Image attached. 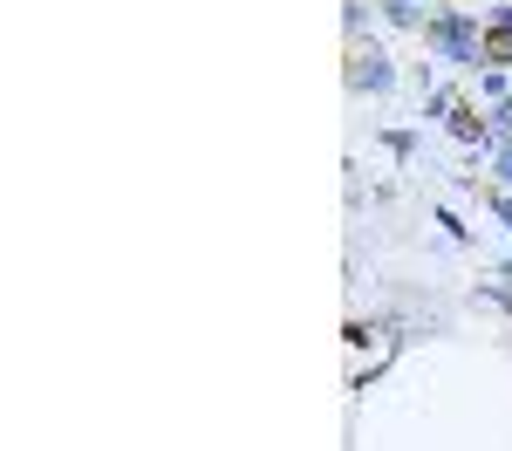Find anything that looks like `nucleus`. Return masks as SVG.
<instances>
[{"instance_id":"f257e3e1","label":"nucleus","mask_w":512,"mask_h":451,"mask_svg":"<svg viewBox=\"0 0 512 451\" xmlns=\"http://www.w3.org/2000/svg\"><path fill=\"white\" fill-rule=\"evenodd\" d=\"M478 35H485V21H478L472 7H444V14H424V48H437L451 69H472V76H478Z\"/></svg>"},{"instance_id":"f03ea898","label":"nucleus","mask_w":512,"mask_h":451,"mask_svg":"<svg viewBox=\"0 0 512 451\" xmlns=\"http://www.w3.org/2000/svg\"><path fill=\"white\" fill-rule=\"evenodd\" d=\"M478 69H512V7L485 14V35H478Z\"/></svg>"},{"instance_id":"7ed1b4c3","label":"nucleus","mask_w":512,"mask_h":451,"mask_svg":"<svg viewBox=\"0 0 512 451\" xmlns=\"http://www.w3.org/2000/svg\"><path fill=\"white\" fill-rule=\"evenodd\" d=\"M349 82H355V89H369V96H383V89L396 82L390 55H383V48H355V55H349Z\"/></svg>"},{"instance_id":"20e7f679","label":"nucleus","mask_w":512,"mask_h":451,"mask_svg":"<svg viewBox=\"0 0 512 451\" xmlns=\"http://www.w3.org/2000/svg\"><path fill=\"white\" fill-rule=\"evenodd\" d=\"M444 123H451V137H458V144H472V151H485V144H499V137H492V123L478 117L472 103H458V110H451Z\"/></svg>"},{"instance_id":"39448f33","label":"nucleus","mask_w":512,"mask_h":451,"mask_svg":"<svg viewBox=\"0 0 512 451\" xmlns=\"http://www.w3.org/2000/svg\"><path fill=\"white\" fill-rule=\"evenodd\" d=\"M499 185L512 192V137H499Z\"/></svg>"},{"instance_id":"423d86ee","label":"nucleus","mask_w":512,"mask_h":451,"mask_svg":"<svg viewBox=\"0 0 512 451\" xmlns=\"http://www.w3.org/2000/svg\"><path fill=\"white\" fill-rule=\"evenodd\" d=\"M492 212L506 219V233H512V199H506V192H492Z\"/></svg>"}]
</instances>
